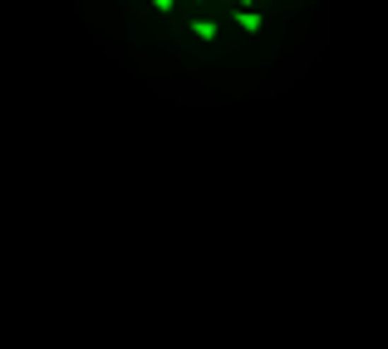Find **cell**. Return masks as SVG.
<instances>
[{"label":"cell","mask_w":388,"mask_h":349,"mask_svg":"<svg viewBox=\"0 0 388 349\" xmlns=\"http://www.w3.org/2000/svg\"><path fill=\"white\" fill-rule=\"evenodd\" d=\"M236 25H241L246 35H256V30H261V15H256V10H241V15H236Z\"/></svg>","instance_id":"1"},{"label":"cell","mask_w":388,"mask_h":349,"mask_svg":"<svg viewBox=\"0 0 388 349\" xmlns=\"http://www.w3.org/2000/svg\"><path fill=\"white\" fill-rule=\"evenodd\" d=\"M192 35H196V40H211V35H216V25H211V20H196Z\"/></svg>","instance_id":"2"},{"label":"cell","mask_w":388,"mask_h":349,"mask_svg":"<svg viewBox=\"0 0 388 349\" xmlns=\"http://www.w3.org/2000/svg\"><path fill=\"white\" fill-rule=\"evenodd\" d=\"M172 5H177V0H153V10H158V15H167Z\"/></svg>","instance_id":"3"},{"label":"cell","mask_w":388,"mask_h":349,"mask_svg":"<svg viewBox=\"0 0 388 349\" xmlns=\"http://www.w3.org/2000/svg\"><path fill=\"white\" fill-rule=\"evenodd\" d=\"M236 5H241V10H246V5H251V0H236Z\"/></svg>","instance_id":"4"}]
</instances>
